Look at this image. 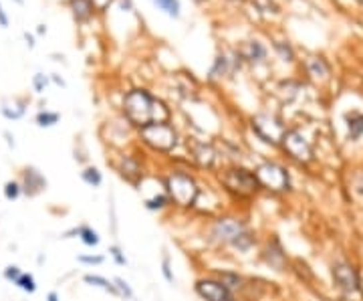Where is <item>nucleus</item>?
Listing matches in <instances>:
<instances>
[{
    "label": "nucleus",
    "mask_w": 363,
    "mask_h": 301,
    "mask_svg": "<svg viewBox=\"0 0 363 301\" xmlns=\"http://www.w3.org/2000/svg\"><path fill=\"white\" fill-rule=\"evenodd\" d=\"M124 109H126L129 122L140 129L155 124V122H168L166 106L162 101H158L155 97H151L144 89L129 91L124 99Z\"/></svg>",
    "instance_id": "f257e3e1"
},
{
    "label": "nucleus",
    "mask_w": 363,
    "mask_h": 301,
    "mask_svg": "<svg viewBox=\"0 0 363 301\" xmlns=\"http://www.w3.org/2000/svg\"><path fill=\"white\" fill-rule=\"evenodd\" d=\"M208 238L212 241L214 245L233 247L238 251H248L255 245V235L246 227V222L240 220V218H230V216L218 218L210 227Z\"/></svg>",
    "instance_id": "f03ea898"
},
{
    "label": "nucleus",
    "mask_w": 363,
    "mask_h": 301,
    "mask_svg": "<svg viewBox=\"0 0 363 301\" xmlns=\"http://www.w3.org/2000/svg\"><path fill=\"white\" fill-rule=\"evenodd\" d=\"M200 194V188L196 184L190 174L182 172V170H174V172L166 178V196L170 198L180 209H190L196 204V198Z\"/></svg>",
    "instance_id": "7ed1b4c3"
},
{
    "label": "nucleus",
    "mask_w": 363,
    "mask_h": 301,
    "mask_svg": "<svg viewBox=\"0 0 363 301\" xmlns=\"http://www.w3.org/2000/svg\"><path fill=\"white\" fill-rule=\"evenodd\" d=\"M220 182L226 193H230L236 198H248L258 193V182L255 172L244 170V168H228L220 176Z\"/></svg>",
    "instance_id": "20e7f679"
},
{
    "label": "nucleus",
    "mask_w": 363,
    "mask_h": 301,
    "mask_svg": "<svg viewBox=\"0 0 363 301\" xmlns=\"http://www.w3.org/2000/svg\"><path fill=\"white\" fill-rule=\"evenodd\" d=\"M144 142L158 152H170L174 150L176 142H178V136H176V129L171 128L168 122H155L150 124L146 128L140 129Z\"/></svg>",
    "instance_id": "39448f33"
},
{
    "label": "nucleus",
    "mask_w": 363,
    "mask_h": 301,
    "mask_svg": "<svg viewBox=\"0 0 363 301\" xmlns=\"http://www.w3.org/2000/svg\"><path fill=\"white\" fill-rule=\"evenodd\" d=\"M255 176H257L258 186L269 190V193H285V190H289V174L278 164L264 162V164L258 166Z\"/></svg>",
    "instance_id": "423d86ee"
},
{
    "label": "nucleus",
    "mask_w": 363,
    "mask_h": 301,
    "mask_svg": "<svg viewBox=\"0 0 363 301\" xmlns=\"http://www.w3.org/2000/svg\"><path fill=\"white\" fill-rule=\"evenodd\" d=\"M194 289H196L198 298L204 301H236L235 293L222 281L214 279V277L198 279Z\"/></svg>",
    "instance_id": "0eeeda50"
},
{
    "label": "nucleus",
    "mask_w": 363,
    "mask_h": 301,
    "mask_svg": "<svg viewBox=\"0 0 363 301\" xmlns=\"http://www.w3.org/2000/svg\"><path fill=\"white\" fill-rule=\"evenodd\" d=\"M333 279L339 285L343 293H347V295H355L362 291V281L349 263H335L333 265Z\"/></svg>",
    "instance_id": "6e6552de"
},
{
    "label": "nucleus",
    "mask_w": 363,
    "mask_h": 301,
    "mask_svg": "<svg viewBox=\"0 0 363 301\" xmlns=\"http://www.w3.org/2000/svg\"><path fill=\"white\" fill-rule=\"evenodd\" d=\"M19 182H21L22 196H28V198H37L39 194H43L47 190V178L35 166H26L21 172Z\"/></svg>",
    "instance_id": "1a4fd4ad"
},
{
    "label": "nucleus",
    "mask_w": 363,
    "mask_h": 301,
    "mask_svg": "<svg viewBox=\"0 0 363 301\" xmlns=\"http://www.w3.org/2000/svg\"><path fill=\"white\" fill-rule=\"evenodd\" d=\"M282 144H285V150L289 152L295 160H301V162H307L311 160V148L307 146V142H303L299 133L295 131H289L282 136Z\"/></svg>",
    "instance_id": "9d476101"
},
{
    "label": "nucleus",
    "mask_w": 363,
    "mask_h": 301,
    "mask_svg": "<svg viewBox=\"0 0 363 301\" xmlns=\"http://www.w3.org/2000/svg\"><path fill=\"white\" fill-rule=\"evenodd\" d=\"M26 106H28V101H26V99H21V97L6 99V101H2V106H0V113H2L4 120L19 122V120L24 117V113H26Z\"/></svg>",
    "instance_id": "9b49d317"
},
{
    "label": "nucleus",
    "mask_w": 363,
    "mask_h": 301,
    "mask_svg": "<svg viewBox=\"0 0 363 301\" xmlns=\"http://www.w3.org/2000/svg\"><path fill=\"white\" fill-rule=\"evenodd\" d=\"M71 235H77V237L81 238V243L85 245V247H97L99 245V233L95 231V229H91V227H79V229H71V231H67L63 237L65 238H71Z\"/></svg>",
    "instance_id": "f8f14e48"
},
{
    "label": "nucleus",
    "mask_w": 363,
    "mask_h": 301,
    "mask_svg": "<svg viewBox=\"0 0 363 301\" xmlns=\"http://www.w3.org/2000/svg\"><path fill=\"white\" fill-rule=\"evenodd\" d=\"M87 285H91V287H99V289H103L105 293H111V295H117L119 298V293H117V287H115V283L113 281H109L103 275H93V273H87L85 277H83Z\"/></svg>",
    "instance_id": "ddd939ff"
},
{
    "label": "nucleus",
    "mask_w": 363,
    "mask_h": 301,
    "mask_svg": "<svg viewBox=\"0 0 363 301\" xmlns=\"http://www.w3.org/2000/svg\"><path fill=\"white\" fill-rule=\"evenodd\" d=\"M119 172H121V176L128 180V182H131V184H135L137 182V178L142 176V170H140V164L133 160V158H124L121 160V166H119Z\"/></svg>",
    "instance_id": "4468645a"
},
{
    "label": "nucleus",
    "mask_w": 363,
    "mask_h": 301,
    "mask_svg": "<svg viewBox=\"0 0 363 301\" xmlns=\"http://www.w3.org/2000/svg\"><path fill=\"white\" fill-rule=\"evenodd\" d=\"M59 120H61V115L57 111H49V109H41L35 115V122H37L39 128H53V126L59 124Z\"/></svg>",
    "instance_id": "2eb2a0df"
},
{
    "label": "nucleus",
    "mask_w": 363,
    "mask_h": 301,
    "mask_svg": "<svg viewBox=\"0 0 363 301\" xmlns=\"http://www.w3.org/2000/svg\"><path fill=\"white\" fill-rule=\"evenodd\" d=\"M71 8H73V15L79 22L87 21L93 13V6L89 0H71Z\"/></svg>",
    "instance_id": "dca6fc26"
},
{
    "label": "nucleus",
    "mask_w": 363,
    "mask_h": 301,
    "mask_svg": "<svg viewBox=\"0 0 363 301\" xmlns=\"http://www.w3.org/2000/svg\"><path fill=\"white\" fill-rule=\"evenodd\" d=\"M15 285L24 291V293H35L37 291V279H35V275L33 273H28V271H22L21 275H19V279L15 281Z\"/></svg>",
    "instance_id": "f3484780"
},
{
    "label": "nucleus",
    "mask_w": 363,
    "mask_h": 301,
    "mask_svg": "<svg viewBox=\"0 0 363 301\" xmlns=\"http://www.w3.org/2000/svg\"><path fill=\"white\" fill-rule=\"evenodd\" d=\"M81 180L85 182L87 186H91V188H97V186H101V182H103V176L101 172L95 168V166H89L85 168L83 172H81Z\"/></svg>",
    "instance_id": "a211bd4d"
},
{
    "label": "nucleus",
    "mask_w": 363,
    "mask_h": 301,
    "mask_svg": "<svg viewBox=\"0 0 363 301\" xmlns=\"http://www.w3.org/2000/svg\"><path fill=\"white\" fill-rule=\"evenodd\" d=\"M218 281H222L230 291H235V289H242V277L238 275V273H233V271H222V273H218Z\"/></svg>",
    "instance_id": "6ab92c4d"
},
{
    "label": "nucleus",
    "mask_w": 363,
    "mask_h": 301,
    "mask_svg": "<svg viewBox=\"0 0 363 301\" xmlns=\"http://www.w3.org/2000/svg\"><path fill=\"white\" fill-rule=\"evenodd\" d=\"M2 194H4V198L10 200V202L19 200L22 196L21 182H19V180H8V182L4 184V188H2Z\"/></svg>",
    "instance_id": "aec40b11"
},
{
    "label": "nucleus",
    "mask_w": 363,
    "mask_h": 301,
    "mask_svg": "<svg viewBox=\"0 0 363 301\" xmlns=\"http://www.w3.org/2000/svg\"><path fill=\"white\" fill-rule=\"evenodd\" d=\"M170 204V198L166 194H160V196H153V198H146V209L148 211H162Z\"/></svg>",
    "instance_id": "412c9836"
},
{
    "label": "nucleus",
    "mask_w": 363,
    "mask_h": 301,
    "mask_svg": "<svg viewBox=\"0 0 363 301\" xmlns=\"http://www.w3.org/2000/svg\"><path fill=\"white\" fill-rule=\"evenodd\" d=\"M162 10H166L170 17H178L180 15V2L178 0H153Z\"/></svg>",
    "instance_id": "4be33fe9"
},
{
    "label": "nucleus",
    "mask_w": 363,
    "mask_h": 301,
    "mask_svg": "<svg viewBox=\"0 0 363 301\" xmlns=\"http://www.w3.org/2000/svg\"><path fill=\"white\" fill-rule=\"evenodd\" d=\"M115 283V287H117V293H119V298H126V300H133V289L129 287V283L124 277H115L113 279Z\"/></svg>",
    "instance_id": "5701e85b"
},
{
    "label": "nucleus",
    "mask_w": 363,
    "mask_h": 301,
    "mask_svg": "<svg viewBox=\"0 0 363 301\" xmlns=\"http://www.w3.org/2000/svg\"><path fill=\"white\" fill-rule=\"evenodd\" d=\"M22 273V269L19 265H6L4 267V271H2V277L8 281V283H12L15 285V281L19 279V275Z\"/></svg>",
    "instance_id": "b1692460"
},
{
    "label": "nucleus",
    "mask_w": 363,
    "mask_h": 301,
    "mask_svg": "<svg viewBox=\"0 0 363 301\" xmlns=\"http://www.w3.org/2000/svg\"><path fill=\"white\" fill-rule=\"evenodd\" d=\"M162 275H164V279L168 281V283H176V277L171 273V261L168 255L162 257Z\"/></svg>",
    "instance_id": "393cba45"
},
{
    "label": "nucleus",
    "mask_w": 363,
    "mask_h": 301,
    "mask_svg": "<svg viewBox=\"0 0 363 301\" xmlns=\"http://www.w3.org/2000/svg\"><path fill=\"white\" fill-rule=\"evenodd\" d=\"M49 77L47 75H43V73H37L35 77H33V89L37 91V93H43L44 89H47V86H49Z\"/></svg>",
    "instance_id": "a878e982"
},
{
    "label": "nucleus",
    "mask_w": 363,
    "mask_h": 301,
    "mask_svg": "<svg viewBox=\"0 0 363 301\" xmlns=\"http://www.w3.org/2000/svg\"><path fill=\"white\" fill-rule=\"evenodd\" d=\"M109 255H111V259H113L117 265H128V257L124 255V251H121L117 245H113V247L109 249Z\"/></svg>",
    "instance_id": "bb28decb"
},
{
    "label": "nucleus",
    "mask_w": 363,
    "mask_h": 301,
    "mask_svg": "<svg viewBox=\"0 0 363 301\" xmlns=\"http://www.w3.org/2000/svg\"><path fill=\"white\" fill-rule=\"evenodd\" d=\"M77 261L83 263V265H101L105 257H101V255H79Z\"/></svg>",
    "instance_id": "cd10ccee"
},
{
    "label": "nucleus",
    "mask_w": 363,
    "mask_h": 301,
    "mask_svg": "<svg viewBox=\"0 0 363 301\" xmlns=\"http://www.w3.org/2000/svg\"><path fill=\"white\" fill-rule=\"evenodd\" d=\"M349 129H351V136H353V138H357L363 129V117H360V120H357V122H353V124H349Z\"/></svg>",
    "instance_id": "c85d7f7f"
},
{
    "label": "nucleus",
    "mask_w": 363,
    "mask_h": 301,
    "mask_svg": "<svg viewBox=\"0 0 363 301\" xmlns=\"http://www.w3.org/2000/svg\"><path fill=\"white\" fill-rule=\"evenodd\" d=\"M89 2H91L93 8H99V10H103V8H107L111 4V0H89Z\"/></svg>",
    "instance_id": "c756f323"
},
{
    "label": "nucleus",
    "mask_w": 363,
    "mask_h": 301,
    "mask_svg": "<svg viewBox=\"0 0 363 301\" xmlns=\"http://www.w3.org/2000/svg\"><path fill=\"white\" fill-rule=\"evenodd\" d=\"M0 26H2V29L8 26V15H6V10L2 8V4H0Z\"/></svg>",
    "instance_id": "7c9ffc66"
},
{
    "label": "nucleus",
    "mask_w": 363,
    "mask_h": 301,
    "mask_svg": "<svg viewBox=\"0 0 363 301\" xmlns=\"http://www.w3.org/2000/svg\"><path fill=\"white\" fill-rule=\"evenodd\" d=\"M4 138H6V144H8V148H15V146H17V142H15V136H12L10 131H4Z\"/></svg>",
    "instance_id": "2f4dec72"
},
{
    "label": "nucleus",
    "mask_w": 363,
    "mask_h": 301,
    "mask_svg": "<svg viewBox=\"0 0 363 301\" xmlns=\"http://www.w3.org/2000/svg\"><path fill=\"white\" fill-rule=\"evenodd\" d=\"M24 41H26V44H28V49H33V47H35V37H33V35L24 33Z\"/></svg>",
    "instance_id": "473e14b6"
},
{
    "label": "nucleus",
    "mask_w": 363,
    "mask_h": 301,
    "mask_svg": "<svg viewBox=\"0 0 363 301\" xmlns=\"http://www.w3.org/2000/svg\"><path fill=\"white\" fill-rule=\"evenodd\" d=\"M47 301H61V298H59L57 291H49V293H47Z\"/></svg>",
    "instance_id": "72a5a7b5"
},
{
    "label": "nucleus",
    "mask_w": 363,
    "mask_h": 301,
    "mask_svg": "<svg viewBox=\"0 0 363 301\" xmlns=\"http://www.w3.org/2000/svg\"><path fill=\"white\" fill-rule=\"evenodd\" d=\"M51 79H53V81H55L57 86H63V87H65V81H63V79H61V77H57V75H53Z\"/></svg>",
    "instance_id": "f704fd0d"
},
{
    "label": "nucleus",
    "mask_w": 363,
    "mask_h": 301,
    "mask_svg": "<svg viewBox=\"0 0 363 301\" xmlns=\"http://www.w3.org/2000/svg\"><path fill=\"white\" fill-rule=\"evenodd\" d=\"M37 33H39V35H43V33H47V26H44V24H39Z\"/></svg>",
    "instance_id": "c9c22d12"
},
{
    "label": "nucleus",
    "mask_w": 363,
    "mask_h": 301,
    "mask_svg": "<svg viewBox=\"0 0 363 301\" xmlns=\"http://www.w3.org/2000/svg\"><path fill=\"white\" fill-rule=\"evenodd\" d=\"M12 2H17V4H24V0H12Z\"/></svg>",
    "instance_id": "e433bc0d"
}]
</instances>
